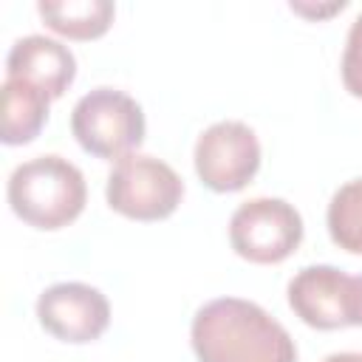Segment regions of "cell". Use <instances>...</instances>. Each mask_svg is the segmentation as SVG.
Here are the masks:
<instances>
[{
	"label": "cell",
	"instance_id": "1",
	"mask_svg": "<svg viewBox=\"0 0 362 362\" xmlns=\"http://www.w3.org/2000/svg\"><path fill=\"white\" fill-rule=\"evenodd\" d=\"M198 362H297L291 334L257 303L215 297L204 303L189 325Z\"/></svg>",
	"mask_w": 362,
	"mask_h": 362
},
{
	"label": "cell",
	"instance_id": "2",
	"mask_svg": "<svg viewBox=\"0 0 362 362\" xmlns=\"http://www.w3.org/2000/svg\"><path fill=\"white\" fill-rule=\"evenodd\" d=\"M8 206L11 212L42 232L74 223L88 201V184L76 164L62 156H37L17 164L8 175Z\"/></svg>",
	"mask_w": 362,
	"mask_h": 362
},
{
	"label": "cell",
	"instance_id": "3",
	"mask_svg": "<svg viewBox=\"0 0 362 362\" xmlns=\"http://www.w3.org/2000/svg\"><path fill=\"white\" fill-rule=\"evenodd\" d=\"M144 110L119 88H93L71 110V133L76 144L107 161L133 156L144 141Z\"/></svg>",
	"mask_w": 362,
	"mask_h": 362
},
{
	"label": "cell",
	"instance_id": "4",
	"mask_svg": "<svg viewBox=\"0 0 362 362\" xmlns=\"http://www.w3.org/2000/svg\"><path fill=\"white\" fill-rule=\"evenodd\" d=\"M105 198L113 212L130 221H164L178 209L184 198V181L167 161L133 153L113 164Z\"/></svg>",
	"mask_w": 362,
	"mask_h": 362
},
{
	"label": "cell",
	"instance_id": "5",
	"mask_svg": "<svg viewBox=\"0 0 362 362\" xmlns=\"http://www.w3.org/2000/svg\"><path fill=\"white\" fill-rule=\"evenodd\" d=\"M303 215L283 198L243 201L229 218V243L238 257L260 266L283 263L303 243Z\"/></svg>",
	"mask_w": 362,
	"mask_h": 362
},
{
	"label": "cell",
	"instance_id": "6",
	"mask_svg": "<svg viewBox=\"0 0 362 362\" xmlns=\"http://www.w3.org/2000/svg\"><path fill=\"white\" fill-rule=\"evenodd\" d=\"M192 164L212 192H238L260 170V141L246 122L223 119L198 136Z\"/></svg>",
	"mask_w": 362,
	"mask_h": 362
},
{
	"label": "cell",
	"instance_id": "7",
	"mask_svg": "<svg viewBox=\"0 0 362 362\" xmlns=\"http://www.w3.org/2000/svg\"><path fill=\"white\" fill-rule=\"evenodd\" d=\"M37 320L54 339L85 345L99 339L110 325V303L88 283H54L37 297Z\"/></svg>",
	"mask_w": 362,
	"mask_h": 362
},
{
	"label": "cell",
	"instance_id": "8",
	"mask_svg": "<svg viewBox=\"0 0 362 362\" xmlns=\"http://www.w3.org/2000/svg\"><path fill=\"white\" fill-rule=\"evenodd\" d=\"M288 308L317 331L354 325V277L337 266H303L286 288Z\"/></svg>",
	"mask_w": 362,
	"mask_h": 362
},
{
	"label": "cell",
	"instance_id": "9",
	"mask_svg": "<svg viewBox=\"0 0 362 362\" xmlns=\"http://www.w3.org/2000/svg\"><path fill=\"white\" fill-rule=\"evenodd\" d=\"M6 76L23 79L48 93L51 99H59L76 76V59L71 48L59 40H51L45 34H28L11 45L6 57Z\"/></svg>",
	"mask_w": 362,
	"mask_h": 362
},
{
	"label": "cell",
	"instance_id": "10",
	"mask_svg": "<svg viewBox=\"0 0 362 362\" xmlns=\"http://www.w3.org/2000/svg\"><path fill=\"white\" fill-rule=\"evenodd\" d=\"M51 96L42 93L40 88L23 82V79H3V127L0 139L8 147L28 144L40 136V130L48 122V107Z\"/></svg>",
	"mask_w": 362,
	"mask_h": 362
},
{
	"label": "cell",
	"instance_id": "11",
	"mask_svg": "<svg viewBox=\"0 0 362 362\" xmlns=\"http://www.w3.org/2000/svg\"><path fill=\"white\" fill-rule=\"evenodd\" d=\"M37 11L51 31L68 40H96L116 17L110 0H40Z\"/></svg>",
	"mask_w": 362,
	"mask_h": 362
},
{
	"label": "cell",
	"instance_id": "12",
	"mask_svg": "<svg viewBox=\"0 0 362 362\" xmlns=\"http://www.w3.org/2000/svg\"><path fill=\"white\" fill-rule=\"evenodd\" d=\"M325 223L331 240L339 249L351 255H362V178L342 184L331 195Z\"/></svg>",
	"mask_w": 362,
	"mask_h": 362
},
{
	"label": "cell",
	"instance_id": "13",
	"mask_svg": "<svg viewBox=\"0 0 362 362\" xmlns=\"http://www.w3.org/2000/svg\"><path fill=\"white\" fill-rule=\"evenodd\" d=\"M339 74H342L345 90L351 96L362 99V11L351 23V31H348V40H345V51H342V62H339Z\"/></svg>",
	"mask_w": 362,
	"mask_h": 362
},
{
	"label": "cell",
	"instance_id": "14",
	"mask_svg": "<svg viewBox=\"0 0 362 362\" xmlns=\"http://www.w3.org/2000/svg\"><path fill=\"white\" fill-rule=\"evenodd\" d=\"M348 3L345 0H337V3H328V6H308V3H291V11H297V14H303V17H328V14H337V11H342Z\"/></svg>",
	"mask_w": 362,
	"mask_h": 362
},
{
	"label": "cell",
	"instance_id": "15",
	"mask_svg": "<svg viewBox=\"0 0 362 362\" xmlns=\"http://www.w3.org/2000/svg\"><path fill=\"white\" fill-rule=\"evenodd\" d=\"M354 325H362V274L354 277Z\"/></svg>",
	"mask_w": 362,
	"mask_h": 362
},
{
	"label": "cell",
	"instance_id": "16",
	"mask_svg": "<svg viewBox=\"0 0 362 362\" xmlns=\"http://www.w3.org/2000/svg\"><path fill=\"white\" fill-rule=\"evenodd\" d=\"M322 362H362L359 351H342V354H328Z\"/></svg>",
	"mask_w": 362,
	"mask_h": 362
}]
</instances>
